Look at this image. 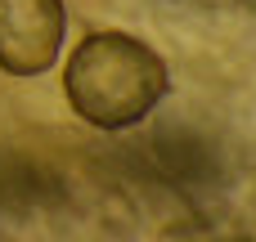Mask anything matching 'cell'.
<instances>
[{
  "label": "cell",
  "instance_id": "6da1fadb",
  "mask_svg": "<svg viewBox=\"0 0 256 242\" xmlns=\"http://www.w3.org/2000/svg\"><path fill=\"white\" fill-rule=\"evenodd\" d=\"M166 63L130 31H90L63 72L68 103L99 130H130L166 99Z\"/></svg>",
  "mask_w": 256,
  "mask_h": 242
},
{
  "label": "cell",
  "instance_id": "7a4b0ae2",
  "mask_svg": "<svg viewBox=\"0 0 256 242\" xmlns=\"http://www.w3.org/2000/svg\"><path fill=\"white\" fill-rule=\"evenodd\" d=\"M63 0H0V67L14 76L50 72L63 49Z\"/></svg>",
  "mask_w": 256,
  "mask_h": 242
}]
</instances>
